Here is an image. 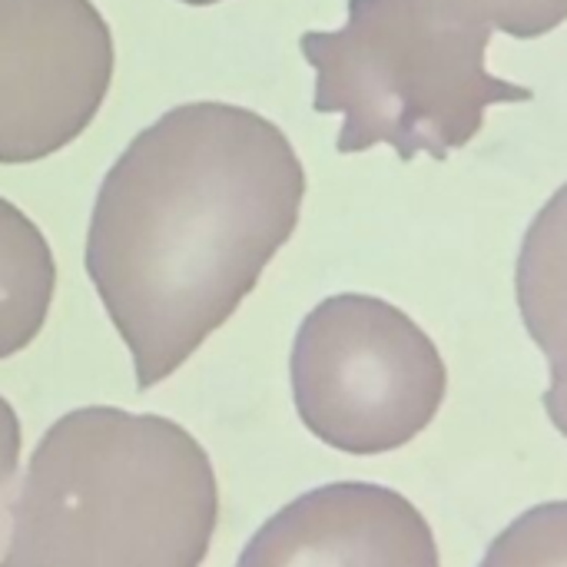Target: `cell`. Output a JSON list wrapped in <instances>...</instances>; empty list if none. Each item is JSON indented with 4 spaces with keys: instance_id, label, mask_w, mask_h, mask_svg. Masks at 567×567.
Segmentation results:
<instances>
[{
    "instance_id": "obj_11",
    "label": "cell",
    "mask_w": 567,
    "mask_h": 567,
    "mask_svg": "<svg viewBox=\"0 0 567 567\" xmlns=\"http://www.w3.org/2000/svg\"><path fill=\"white\" fill-rule=\"evenodd\" d=\"M17 462H20V419L13 405L0 395V542H3V522L10 518V492H13Z\"/></svg>"
},
{
    "instance_id": "obj_12",
    "label": "cell",
    "mask_w": 567,
    "mask_h": 567,
    "mask_svg": "<svg viewBox=\"0 0 567 567\" xmlns=\"http://www.w3.org/2000/svg\"><path fill=\"white\" fill-rule=\"evenodd\" d=\"M551 365V385L545 392V412L551 425L567 439V352L558 359H548Z\"/></svg>"
},
{
    "instance_id": "obj_2",
    "label": "cell",
    "mask_w": 567,
    "mask_h": 567,
    "mask_svg": "<svg viewBox=\"0 0 567 567\" xmlns=\"http://www.w3.org/2000/svg\"><path fill=\"white\" fill-rule=\"evenodd\" d=\"M216 522L213 462L179 422L73 409L27 462L0 567H199Z\"/></svg>"
},
{
    "instance_id": "obj_6",
    "label": "cell",
    "mask_w": 567,
    "mask_h": 567,
    "mask_svg": "<svg viewBox=\"0 0 567 567\" xmlns=\"http://www.w3.org/2000/svg\"><path fill=\"white\" fill-rule=\"evenodd\" d=\"M236 567H442L425 515L372 482L312 488L279 508Z\"/></svg>"
},
{
    "instance_id": "obj_8",
    "label": "cell",
    "mask_w": 567,
    "mask_h": 567,
    "mask_svg": "<svg viewBox=\"0 0 567 567\" xmlns=\"http://www.w3.org/2000/svg\"><path fill=\"white\" fill-rule=\"evenodd\" d=\"M518 309L535 346L558 359L567 352V183L532 219L518 269Z\"/></svg>"
},
{
    "instance_id": "obj_1",
    "label": "cell",
    "mask_w": 567,
    "mask_h": 567,
    "mask_svg": "<svg viewBox=\"0 0 567 567\" xmlns=\"http://www.w3.org/2000/svg\"><path fill=\"white\" fill-rule=\"evenodd\" d=\"M302 199V159L256 110L183 103L130 140L90 213L86 276L140 392L229 322L292 239Z\"/></svg>"
},
{
    "instance_id": "obj_5",
    "label": "cell",
    "mask_w": 567,
    "mask_h": 567,
    "mask_svg": "<svg viewBox=\"0 0 567 567\" xmlns=\"http://www.w3.org/2000/svg\"><path fill=\"white\" fill-rule=\"evenodd\" d=\"M113 56L93 0H0V163L70 146L106 100Z\"/></svg>"
},
{
    "instance_id": "obj_13",
    "label": "cell",
    "mask_w": 567,
    "mask_h": 567,
    "mask_svg": "<svg viewBox=\"0 0 567 567\" xmlns=\"http://www.w3.org/2000/svg\"><path fill=\"white\" fill-rule=\"evenodd\" d=\"M179 3H189V7H209V3H219V0H179Z\"/></svg>"
},
{
    "instance_id": "obj_9",
    "label": "cell",
    "mask_w": 567,
    "mask_h": 567,
    "mask_svg": "<svg viewBox=\"0 0 567 567\" xmlns=\"http://www.w3.org/2000/svg\"><path fill=\"white\" fill-rule=\"evenodd\" d=\"M478 567H567V502H545L518 515Z\"/></svg>"
},
{
    "instance_id": "obj_4",
    "label": "cell",
    "mask_w": 567,
    "mask_h": 567,
    "mask_svg": "<svg viewBox=\"0 0 567 567\" xmlns=\"http://www.w3.org/2000/svg\"><path fill=\"white\" fill-rule=\"evenodd\" d=\"M292 402L302 425L346 455H385L422 435L449 392V369L429 332L399 306L342 292L299 326Z\"/></svg>"
},
{
    "instance_id": "obj_3",
    "label": "cell",
    "mask_w": 567,
    "mask_h": 567,
    "mask_svg": "<svg viewBox=\"0 0 567 567\" xmlns=\"http://www.w3.org/2000/svg\"><path fill=\"white\" fill-rule=\"evenodd\" d=\"M495 30L492 0H349L339 30L299 40L316 70V113H342L339 153L392 146L449 159L485 126L495 103L535 93L485 66Z\"/></svg>"
},
{
    "instance_id": "obj_7",
    "label": "cell",
    "mask_w": 567,
    "mask_h": 567,
    "mask_svg": "<svg viewBox=\"0 0 567 567\" xmlns=\"http://www.w3.org/2000/svg\"><path fill=\"white\" fill-rule=\"evenodd\" d=\"M56 262L40 226L0 196V359L23 352L43 329Z\"/></svg>"
},
{
    "instance_id": "obj_10",
    "label": "cell",
    "mask_w": 567,
    "mask_h": 567,
    "mask_svg": "<svg viewBox=\"0 0 567 567\" xmlns=\"http://www.w3.org/2000/svg\"><path fill=\"white\" fill-rule=\"evenodd\" d=\"M495 7V30L535 40L558 30L567 20V0H492Z\"/></svg>"
}]
</instances>
